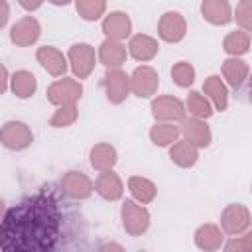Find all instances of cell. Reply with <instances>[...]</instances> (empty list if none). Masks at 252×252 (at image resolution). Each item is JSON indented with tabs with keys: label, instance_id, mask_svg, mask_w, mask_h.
<instances>
[{
	"label": "cell",
	"instance_id": "2",
	"mask_svg": "<svg viewBox=\"0 0 252 252\" xmlns=\"http://www.w3.org/2000/svg\"><path fill=\"white\" fill-rule=\"evenodd\" d=\"M120 220H122V228L126 230V234L142 236L148 232L152 224V215L144 205H138L136 201L126 199L120 205Z\"/></svg>",
	"mask_w": 252,
	"mask_h": 252
},
{
	"label": "cell",
	"instance_id": "4",
	"mask_svg": "<svg viewBox=\"0 0 252 252\" xmlns=\"http://www.w3.org/2000/svg\"><path fill=\"white\" fill-rule=\"evenodd\" d=\"M67 63L73 71V79L83 81L94 71L96 51L91 43H73L67 51Z\"/></svg>",
	"mask_w": 252,
	"mask_h": 252
},
{
	"label": "cell",
	"instance_id": "15",
	"mask_svg": "<svg viewBox=\"0 0 252 252\" xmlns=\"http://www.w3.org/2000/svg\"><path fill=\"white\" fill-rule=\"evenodd\" d=\"M102 32H104L106 39L122 41V39L132 35V20H130V16L126 12L114 10L110 14H104V18H102Z\"/></svg>",
	"mask_w": 252,
	"mask_h": 252
},
{
	"label": "cell",
	"instance_id": "26",
	"mask_svg": "<svg viewBox=\"0 0 252 252\" xmlns=\"http://www.w3.org/2000/svg\"><path fill=\"white\" fill-rule=\"evenodd\" d=\"M10 89L18 98H30L37 91V79L32 71L20 69L14 75H10Z\"/></svg>",
	"mask_w": 252,
	"mask_h": 252
},
{
	"label": "cell",
	"instance_id": "38",
	"mask_svg": "<svg viewBox=\"0 0 252 252\" xmlns=\"http://www.w3.org/2000/svg\"><path fill=\"white\" fill-rule=\"evenodd\" d=\"M20 6L26 8V10H30V12H33V10L41 8V2H20Z\"/></svg>",
	"mask_w": 252,
	"mask_h": 252
},
{
	"label": "cell",
	"instance_id": "25",
	"mask_svg": "<svg viewBox=\"0 0 252 252\" xmlns=\"http://www.w3.org/2000/svg\"><path fill=\"white\" fill-rule=\"evenodd\" d=\"M169 159L177 167L189 169L199 161V150L191 142H187L185 138H179L175 144L169 146Z\"/></svg>",
	"mask_w": 252,
	"mask_h": 252
},
{
	"label": "cell",
	"instance_id": "18",
	"mask_svg": "<svg viewBox=\"0 0 252 252\" xmlns=\"http://www.w3.org/2000/svg\"><path fill=\"white\" fill-rule=\"evenodd\" d=\"M203 93H205V98L211 102L213 110L222 112L228 108V89L220 79V75H209L203 83Z\"/></svg>",
	"mask_w": 252,
	"mask_h": 252
},
{
	"label": "cell",
	"instance_id": "40",
	"mask_svg": "<svg viewBox=\"0 0 252 252\" xmlns=\"http://www.w3.org/2000/svg\"><path fill=\"white\" fill-rule=\"evenodd\" d=\"M142 252H144V250H142Z\"/></svg>",
	"mask_w": 252,
	"mask_h": 252
},
{
	"label": "cell",
	"instance_id": "22",
	"mask_svg": "<svg viewBox=\"0 0 252 252\" xmlns=\"http://www.w3.org/2000/svg\"><path fill=\"white\" fill-rule=\"evenodd\" d=\"M201 16L213 26H226L232 22V6L226 0H203Z\"/></svg>",
	"mask_w": 252,
	"mask_h": 252
},
{
	"label": "cell",
	"instance_id": "13",
	"mask_svg": "<svg viewBox=\"0 0 252 252\" xmlns=\"http://www.w3.org/2000/svg\"><path fill=\"white\" fill-rule=\"evenodd\" d=\"M35 59H37V63L41 65V69H43L45 73H49L51 77H55V79L65 77V73H67V69H69L67 55H63V51H59V49L53 47V45H41V47H37Z\"/></svg>",
	"mask_w": 252,
	"mask_h": 252
},
{
	"label": "cell",
	"instance_id": "3",
	"mask_svg": "<svg viewBox=\"0 0 252 252\" xmlns=\"http://www.w3.org/2000/svg\"><path fill=\"white\" fill-rule=\"evenodd\" d=\"M45 96L53 106H71L81 100L83 85L73 77H61L47 87Z\"/></svg>",
	"mask_w": 252,
	"mask_h": 252
},
{
	"label": "cell",
	"instance_id": "27",
	"mask_svg": "<svg viewBox=\"0 0 252 252\" xmlns=\"http://www.w3.org/2000/svg\"><path fill=\"white\" fill-rule=\"evenodd\" d=\"M181 138V130L179 124H167V122H156L150 128V140L154 146L159 148H169L171 144H175Z\"/></svg>",
	"mask_w": 252,
	"mask_h": 252
},
{
	"label": "cell",
	"instance_id": "7",
	"mask_svg": "<svg viewBox=\"0 0 252 252\" xmlns=\"http://www.w3.org/2000/svg\"><path fill=\"white\" fill-rule=\"evenodd\" d=\"M150 110H152V116L156 122H167V124H177L187 116L185 104L173 94L156 96L152 100Z\"/></svg>",
	"mask_w": 252,
	"mask_h": 252
},
{
	"label": "cell",
	"instance_id": "5",
	"mask_svg": "<svg viewBox=\"0 0 252 252\" xmlns=\"http://www.w3.org/2000/svg\"><path fill=\"white\" fill-rule=\"evenodd\" d=\"M250 211L246 205L242 203H230L222 209L220 213V224L219 228L222 230V234L228 236H240L250 232Z\"/></svg>",
	"mask_w": 252,
	"mask_h": 252
},
{
	"label": "cell",
	"instance_id": "34",
	"mask_svg": "<svg viewBox=\"0 0 252 252\" xmlns=\"http://www.w3.org/2000/svg\"><path fill=\"white\" fill-rule=\"evenodd\" d=\"M222 252H252V234H240L230 236L226 242H222Z\"/></svg>",
	"mask_w": 252,
	"mask_h": 252
},
{
	"label": "cell",
	"instance_id": "10",
	"mask_svg": "<svg viewBox=\"0 0 252 252\" xmlns=\"http://www.w3.org/2000/svg\"><path fill=\"white\" fill-rule=\"evenodd\" d=\"M102 89L110 104H122L130 96V75H126L122 69H106Z\"/></svg>",
	"mask_w": 252,
	"mask_h": 252
},
{
	"label": "cell",
	"instance_id": "37",
	"mask_svg": "<svg viewBox=\"0 0 252 252\" xmlns=\"http://www.w3.org/2000/svg\"><path fill=\"white\" fill-rule=\"evenodd\" d=\"M98 252H126V250H124V246L118 244V242H104V244L98 248Z\"/></svg>",
	"mask_w": 252,
	"mask_h": 252
},
{
	"label": "cell",
	"instance_id": "35",
	"mask_svg": "<svg viewBox=\"0 0 252 252\" xmlns=\"http://www.w3.org/2000/svg\"><path fill=\"white\" fill-rule=\"evenodd\" d=\"M10 89V73L4 63H0V94H4Z\"/></svg>",
	"mask_w": 252,
	"mask_h": 252
},
{
	"label": "cell",
	"instance_id": "29",
	"mask_svg": "<svg viewBox=\"0 0 252 252\" xmlns=\"http://www.w3.org/2000/svg\"><path fill=\"white\" fill-rule=\"evenodd\" d=\"M185 112H189L193 118H199V120H207V118H211L213 116V106H211V102L205 98V94L203 93H199V91H191L189 94H187V98H185Z\"/></svg>",
	"mask_w": 252,
	"mask_h": 252
},
{
	"label": "cell",
	"instance_id": "31",
	"mask_svg": "<svg viewBox=\"0 0 252 252\" xmlns=\"http://www.w3.org/2000/svg\"><path fill=\"white\" fill-rule=\"evenodd\" d=\"M171 79L177 87L181 89H187L195 83V67L189 63V61H177L173 67H171Z\"/></svg>",
	"mask_w": 252,
	"mask_h": 252
},
{
	"label": "cell",
	"instance_id": "24",
	"mask_svg": "<svg viewBox=\"0 0 252 252\" xmlns=\"http://www.w3.org/2000/svg\"><path fill=\"white\" fill-rule=\"evenodd\" d=\"M128 191L134 197L132 201H136L138 205H150L156 197H158V185L142 175H132L128 177Z\"/></svg>",
	"mask_w": 252,
	"mask_h": 252
},
{
	"label": "cell",
	"instance_id": "39",
	"mask_svg": "<svg viewBox=\"0 0 252 252\" xmlns=\"http://www.w3.org/2000/svg\"><path fill=\"white\" fill-rule=\"evenodd\" d=\"M4 215H6V203L0 199V222H2V219H4Z\"/></svg>",
	"mask_w": 252,
	"mask_h": 252
},
{
	"label": "cell",
	"instance_id": "16",
	"mask_svg": "<svg viewBox=\"0 0 252 252\" xmlns=\"http://www.w3.org/2000/svg\"><path fill=\"white\" fill-rule=\"evenodd\" d=\"M126 51L136 61L148 63V61H152L159 53V43H158L156 37H152L148 33H136V35H130V41L126 45Z\"/></svg>",
	"mask_w": 252,
	"mask_h": 252
},
{
	"label": "cell",
	"instance_id": "33",
	"mask_svg": "<svg viewBox=\"0 0 252 252\" xmlns=\"http://www.w3.org/2000/svg\"><path fill=\"white\" fill-rule=\"evenodd\" d=\"M232 18L236 20V24L240 26L242 32L250 33V28H252V0L238 2L236 8L232 10Z\"/></svg>",
	"mask_w": 252,
	"mask_h": 252
},
{
	"label": "cell",
	"instance_id": "36",
	"mask_svg": "<svg viewBox=\"0 0 252 252\" xmlns=\"http://www.w3.org/2000/svg\"><path fill=\"white\" fill-rule=\"evenodd\" d=\"M8 18H10V4L6 0H0V30L8 24Z\"/></svg>",
	"mask_w": 252,
	"mask_h": 252
},
{
	"label": "cell",
	"instance_id": "12",
	"mask_svg": "<svg viewBox=\"0 0 252 252\" xmlns=\"http://www.w3.org/2000/svg\"><path fill=\"white\" fill-rule=\"evenodd\" d=\"M41 35V24L30 14L20 18L12 28H10V41L18 47H30L33 45Z\"/></svg>",
	"mask_w": 252,
	"mask_h": 252
},
{
	"label": "cell",
	"instance_id": "21",
	"mask_svg": "<svg viewBox=\"0 0 252 252\" xmlns=\"http://www.w3.org/2000/svg\"><path fill=\"white\" fill-rule=\"evenodd\" d=\"M89 161H91V167L98 173H104V171H110L114 169L116 161H118V154H116V148L106 144V142H100V144H94L89 152Z\"/></svg>",
	"mask_w": 252,
	"mask_h": 252
},
{
	"label": "cell",
	"instance_id": "23",
	"mask_svg": "<svg viewBox=\"0 0 252 252\" xmlns=\"http://www.w3.org/2000/svg\"><path fill=\"white\" fill-rule=\"evenodd\" d=\"M248 63L238 59V57H228L222 61L220 73H222V81H226L224 85L232 87V89H240L246 81H248Z\"/></svg>",
	"mask_w": 252,
	"mask_h": 252
},
{
	"label": "cell",
	"instance_id": "30",
	"mask_svg": "<svg viewBox=\"0 0 252 252\" xmlns=\"http://www.w3.org/2000/svg\"><path fill=\"white\" fill-rule=\"evenodd\" d=\"M75 10L85 22H96V20L104 18L106 2L104 0H77Z\"/></svg>",
	"mask_w": 252,
	"mask_h": 252
},
{
	"label": "cell",
	"instance_id": "32",
	"mask_svg": "<svg viewBox=\"0 0 252 252\" xmlns=\"http://www.w3.org/2000/svg\"><path fill=\"white\" fill-rule=\"evenodd\" d=\"M77 118H79L77 104H71V106H57V110H55L53 116L49 118V126H51V128H67V126L75 124Z\"/></svg>",
	"mask_w": 252,
	"mask_h": 252
},
{
	"label": "cell",
	"instance_id": "8",
	"mask_svg": "<svg viewBox=\"0 0 252 252\" xmlns=\"http://www.w3.org/2000/svg\"><path fill=\"white\" fill-rule=\"evenodd\" d=\"M59 191L69 201H85L94 193L93 179L83 171H67L59 181Z\"/></svg>",
	"mask_w": 252,
	"mask_h": 252
},
{
	"label": "cell",
	"instance_id": "19",
	"mask_svg": "<svg viewBox=\"0 0 252 252\" xmlns=\"http://www.w3.org/2000/svg\"><path fill=\"white\" fill-rule=\"evenodd\" d=\"M193 242H195V246H197L199 250H203V252H217V250L222 246V242H224V234H222V230L219 228V224H215V222H205V224H201V226L195 230Z\"/></svg>",
	"mask_w": 252,
	"mask_h": 252
},
{
	"label": "cell",
	"instance_id": "6",
	"mask_svg": "<svg viewBox=\"0 0 252 252\" xmlns=\"http://www.w3.org/2000/svg\"><path fill=\"white\" fill-rule=\"evenodd\" d=\"M33 142L32 128L22 120H8L0 128V144L10 152H22Z\"/></svg>",
	"mask_w": 252,
	"mask_h": 252
},
{
	"label": "cell",
	"instance_id": "20",
	"mask_svg": "<svg viewBox=\"0 0 252 252\" xmlns=\"http://www.w3.org/2000/svg\"><path fill=\"white\" fill-rule=\"evenodd\" d=\"M126 57H128V51H126V45L122 41L104 39L96 51V59L106 69H120L122 63H126Z\"/></svg>",
	"mask_w": 252,
	"mask_h": 252
},
{
	"label": "cell",
	"instance_id": "1",
	"mask_svg": "<svg viewBox=\"0 0 252 252\" xmlns=\"http://www.w3.org/2000/svg\"><path fill=\"white\" fill-rule=\"evenodd\" d=\"M63 207L51 191H37L6 209L0 252H61Z\"/></svg>",
	"mask_w": 252,
	"mask_h": 252
},
{
	"label": "cell",
	"instance_id": "17",
	"mask_svg": "<svg viewBox=\"0 0 252 252\" xmlns=\"http://www.w3.org/2000/svg\"><path fill=\"white\" fill-rule=\"evenodd\" d=\"M93 185H94V193L100 195L104 201H120L124 195V183H122L120 175L114 173L112 169L98 173V177L93 181Z\"/></svg>",
	"mask_w": 252,
	"mask_h": 252
},
{
	"label": "cell",
	"instance_id": "9",
	"mask_svg": "<svg viewBox=\"0 0 252 252\" xmlns=\"http://www.w3.org/2000/svg\"><path fill=\"white\" fill-rule=\"evenodd\" d=\"M159 75L150 65H138L130 75V93L138 98H152L158 93Z\"/></svg>",
	"mask_w": 252,
	"mask_h": 252
},
{
	"label": "cell",
	"instance_id": "14",
	"mask_svg": "<svg viewBox=\"0 0 252 252\" xmlns=\"http://www.w3.org/2000/svg\"><path fill=\"white\" fill-rule=\"evenodd\" d=\"M179 130H181L183 138H185L187 142H191L197 150L207 148V146H211V142H213L211 128L207 126L205 120H199V118H193V116H185V118L179 122Z\"/></svg>",
	"mask_w": 252,
	"mask_h": 252
},
{
	"label": "cell",
	"instance_id": "11",
	"mask_svg": "<svg viewBox=\"0 0 252 252\" xmlns=\"http://www.w3.org/2000/svg\"><path fill=\"white\" fill-rule=\"evenodd\" d=\"M158 35L165 43H179L187 35V22H185V18L179 12H175V10L163 12L159 22H158Z\"/></svg>",
	"mask_w": 252,
	"mask_h": 252
},
{
	"label": "cell",
	"instance_id": "28",
	"mask_svg": "<svg viewBox=\"0 0 252 252\" xmlns=\"http://www.w3.org/2000/svg\"><path fill=\"white\" fill-rule=\"evenodd\" d=\"M222 49H224L226 55L240 59V55H246L248 49H250V33L242 32V30L228 32L222 39Z\"/></svg>",
	"mask_w": 252,
	"mask_h": 252
}]
</instances>
